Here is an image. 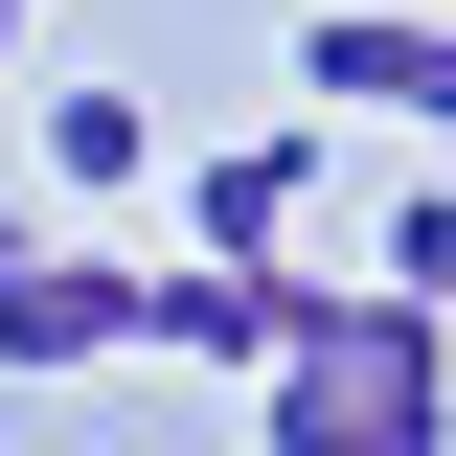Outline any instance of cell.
Returning a JSON list of instances; mask_svg holds the SVG:
<instances>
[{
	"mask_svg": "<svg viewBox=\"0 0 456 456\" xmlns=\"http://www.w3.org/2000/svg\"><path fill=\"white\" fill-rule=\"evenodd\" d=\"M434 411H456V320H411V297L365 274V297L297 320V365L251 388V434L274 456H434Z\"/></svg>",
	"mask_w": 456,
	"mask_h": 456,
	"instance_id": "cell-1",
	"label": "cell"
},
{
	"mask_svg": "<svg viewBox=\"0 0 456 456\" xmlns=\"http://www.w3.org/2000/svg\"><path fill=\"white\" fill-rule=\"evenodd\" d=\"M297 320H320V274H274V251H160V274H137V342H160V365H228V388H274Z\"/></svg>",
	"mask_w": 456,
	"mask_h": 456,
	"instance_id": "cell-2",
	"label": "cell"
},
{
	"mask_svg": "<svg viewBox=\"0 0 456 456\" xmlns=\"http://www.w3.org/2000/svg\"><path fill=\"white\" fill-rule=\"evenodd\" d=\"M114 342H137V274L0 206V365H114Z\"/></svg>",
	"mask_w": 456,
	"mask_h": 456,
	"instance_id": "cell-3",
	"label": "cell"
},
{
	"mask_svg": "<svg viewBox=\"0 0 456 456\" xmlns=\"http://www.w3.org/2000/svg\"><path fill=\"white\" fill-rule=\"evenodd\" d=\"M297 92H320V114H434V137H456V23L320 0V23H297Z\"/></svg>",
	"mask_w": 456,
	"mask_h": 456,
	"instance_id": "cell-4",
	"label": "cell"
},
{
	"mask_svg": "<svg viewBox=\"0 0 456 456\" xmlns=\"http://www.w3.org/2000/svg\"><path fill=\"white\" fill-rule=\"evenodd\" d=\"M297 206H320V137H228V160H183V251H274Z\"/></svg>",
	"mask_w": 456,
	"mask_h": 456,
	"instance_id": "cell-5",
	"label": "cell"
},
{
	"mask_svg": "<svg viewBox=\"0 0 456 456\" xmlns=\"http://www.w3.org/2000/svg\"><path fill=\"white\" fill-rule=\"evenodd\" d=\"M23 160H46L69 206H137V183H160V114H137V92H46V114H23Z\"/></svg>",
	"mask_w": 456,
	"mask_h": 456,
	"instance_id": "cell-6",
	"label": "cell"
},
{
	"mask_svg": "<svg viewBox=\"0 0 456 456\" xmlns=\"http://www.w3.org/2000/svg\"><path fill=\"white\" fill-rule=\"evenodd\" d=\"M388 297H411V320H456V206H388Z\"/></svg>",
	"mask_w": 456,
	"mask_h": 456,
	"instance_id": "cell-7",
	"label": "cell"
},
{
	"mask_svg": "<svg viewBox=\"0 0 456 456\" xmlns=\"http://www.w3.org/2000/svg\"><path fill=\"white\" fill-rule=\"evenodd\" d=\"M23 23H46V0H0V46H23Z\"/></svg>",
	"mask_w": 456,
	"mask_h": 456,
	"instance_id": "cell-8",
	"label": "cell"
}]
</instances>
